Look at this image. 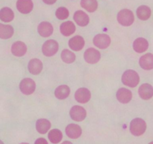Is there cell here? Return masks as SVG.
Instances as JSON below:
<instances>
[{"mask_svg": "<svg viewBox=\"0 0 153 144\" xmlns=\"http://www.w3.org/2000/svg\"><path fill=\"white\" fill-rule=\"evenodd\" d=\"M122 82L127 86L134 88L137 86L140 82V77L135 70H126L122 76Z\"/></svg>", "mask_w": 153, "mask_h": 144, "instance_id": "1", "label": "cell"}, {"mask_svg": "<svg viewBox=\"0 0 153 144\" xmlns=\"http://www.w3.org/2000/svg\"><path fill=\"white\" fill-rule=\"evenodd\" d=\"M146 129V124L143 119L135 118L130 123V131L134 136H141Z\"/></svg>", "mask_w": 153, "mask_h": 144, "instance_id": "2", "label": "cell"}, {"mask_svg": "<svg viewBox=\"0 0 153 144\" xmlns=\"http://www.w3.org/2000/svg\"><path fill=\"white\" fill-rule=\"evenodd\" d=\"M117 21L123 26H129L134 22V16L131 10L128 9H123L118 13Z\"/></svg>", "mask_w": 153, "mask_h": 144, "instance_id": "3", "label": "cell"}, {"mask_svg": "<svg viewBox=\"0 0 153 144\" xmlns=\"http://www.w3.org/2000/svg\"><path fill=\"white\" fill-rule=\"evenodd\" d=\"M58 43L55 40H48L42 46V52L46 56H52L58 50Z\"/></svg>", "mask_w": 153, "mask_h": 144, "instance_id": "4", "label": "cell"}, {"mask_svg": "<svg viewBox=\"0 0 153 144\" xmlns=\"http://www.w3.org/2000/svg\"><path fill=\"white\" fill-rule=\"evenodd\" d=\"M19 88L24 94H31L35 91V82L31 78H25L20 82Z\"/></svg>", "mask_w": 153, "mask_h": 144, "instance_id": "5", "label": "cell"}, {"mask_svg": "<svg viewBox=\"0 0 153 144\" xmlns=\"http://www.w3.org/2000/svg\"><path fill=\"white\" fill-rule=\"evenodd\" d=\"M70 117L76 122H82L85 118L87 115L86 110L81 106H73L70 111Z\"/></svg>", "mask_w": 153, "mask_h": 144, "instance_id": "6", "label": "cell"}, {"mask_svg": "<svg viewBox=\"0 0 153 144\" xmlns=\"http://www.w3.org/2000/svg\"><path fill=\"white\" fill-rule=\"evenodd\" d=\"M100 57H101V55H100V51L94 48H89V49L86 50L84 53L85 60L89 64L97 63L100 61Z\"/></svg>", "mask_w": 153, "mask_h": 144, "instance_id": "7", "label": "cell"}, {"mask_svg": "<svg viewBox=\"0 0 153 144\" xmlns=\"http://www.w3.org/2000/svg\"><path fill=\"white\" fill-rule=\"evenodd\" d=\"M94 44L100 49H105L110 45L111 38L106 34H98L94 38Z\"/></svg>", "mask_w": 153, "mask_h": 144, "instance_id": "8", "label": "cell"}, {"mask_svg": "<svg viewBox=\"0 0 153 144\" xmlns=\"http://www.w3.org/2000/svg\"><path fill=\"white\" fill-rule=\"evenodd\" d=\"M91 92L87 88H80L75 93V98L81 104H85L91 99Z\"/></svg>", "mask_w": 153, "mask_h": 144, "instance_id": "9", "label": "cell"}, {"mask_svg": "<svg viewBox=\"0 0 153 144\" xmlns=\"http://www.w3.org/2000/svg\"><path fill=\"white\" fill-rule=\"evenodd\" d=\"M53 30L54 28L52 24L49 22H46V21L40 22L37 27V31H38L40 35L44 38L49 37L52 35V34L53 33Z\"/></svg>", "mask_w": 153, "mask_h": 144, "instance_id": "10", "label": "cell"}, {"mask_svg": "<svg viewBox=\"0 0 153 144\" xmlns=\"http://www.w3.org/2000/svg\"><path fill=\"white\" fill-rule=\"evenodd\" d=\"M33 2L31 0H17L16 2V8L20 13L28 14L32 10Z\"/></svg>", "mask_w": 153, "mask_h": 144, "instance_id": "11", "label": "cell"}, {"mask_svg": "<svg viewBox=\"0 0 153 144\" xmlns=\"http://www.w3.org/2000/svg\"><path fill=\"white\" fill-rule=\"evenodd\" d=\"M138 93L142 99L149 100L153 96V87L149 83L143 84L139 88Z\"/></svg>", "mask_w": 153, "mask_h": 144, "instance_id": "12", "label": "cell"}, {"mask_svg": "<svg viewBox=\"0 0 153 144\" xmlns=\"http://www.w3.org/2000/svg\"><path fill=\"white\" fill-rule=\"evenodd\" d=\"M27 51V46L25 43L22 41H16L12 44L11 52L15 56L20 57L25 54Z\"/></svg>", "mask_w": 153, "mask_h": 144, "instance_id": "13", "label": "cell"}, {"mask_svg": "<svg viewBox=\"0 0 153 144\" xmlns=\"http://www.w3.org/2000/svg\"><path fill=\"white\" fill-rule=\"evenodd\" d=\"M28 68L31 74H39L43 69V63L38 58H32L28 62Z\"/></svg>", "mask_w": 153, "mask_h": 144, "instance_id": "14", "label": "cell"}, {"mask_svg": "<svg viewBox=\"0 0 153 144\" xmlns=\"http://www.w3.org/2000/svg\"><path fill=\"white\" fill-rule=\"evenodd\" d=\"M82 128L79 125L76 124H70L66 128V134L72 139H77L82 135Z\"/></svg>", "mask_w": 153, "mask_h": 144, "instance_id": "15", "label": "cell"}, {"mask_svg": "<svg viewBox=\"0 0 153 144\" xmlns=\"http://www.w3.org/2000/svg\"><path fill=\"white\" fill-rule=\"evenodd\" d=\"M117 98L121 103L127 104L132 98V93L127 88H121L117 92Z\"/></svg>", "mask_w": 153, "mask_h": 144, "instance_id": "16", "label": "cell"}, {"mask_svg": "<svg viewBox=\"0 0 153 144\" xmlns=\"http://www.w3.org/2000/svg\"><path fill=\"white\" fill-rule=\"evenodd\" d=\"M85 46V40L82 36H74L69 40V46L74 51H80Z\"/></svg>", "mask_w": 153, "mask_h": 144, "instance_id": "17", "label": "cell"}, {"mask_svg": "<svg viewBox=\"0 0 153 144\" xmlns=\"http://www.w3.org/2000/svg\"><path fill=\"white\" fill-rule=\"evenodd\" d=\"M139 64L144 70H152L153 69V54L147 53L140 57Z\"/></svg>", "mask_w": 153, "mask_h": 144, "instance_id": "18", "label": "cell"}, {"mask_svg": "<svg viewBox=\"0 0 153 144\" xmlns=\"http://www.w3.org/2000/svg\"><path fill=\"white\" fill-rule=\"evenodd\" d=\"M75 22L80 26H86L89 23V16L82 10H77L73 16Z\"/></svg>", "mask_w": 153, "mask_h": 144, "instance_id": "19", "label": "cell"}, {"mask_svg": "<svg viewBox=\"0 0 153 144\" xmlns=\"http://www.w3.org/2000/svg\"><path fill=\"white\" fill-rule=\"evenodd\" d=\"M149 47V43L147 40L143 38H138L133 43V48L134 51L139 53L145 52Z\"/></svg>", "mask_w": 153, "mask_h": 144, "instance_id": "20", "label": "cell"}, {"mask_svg": "<svg viewBox=\"0 0 153 144\" xmlns=\"http://www.w3.org/2000/svg\"><path fill=\"white\" fill-rule=\"evenodd\" d=\"M60 30H61V32L63 35L67 37V36L71 35L72 34L75 32L76 26L71 21H67V22H64L61 24Z\"/></svg>", "mask_w": 153, "mask_h": 144, "instance_id": "21", "label": "cell"}, {"mask_svg": "<svg viewBox=\"0 0 153 144\" xmlns=\"http://www.w3.org/2000/svg\"><path fill=\"white\" fill-rule=\"evenodd\" d=\"M51 128V123L46 118H40L36 122V129L40 134H46Z\"/></svg>", "mask_w": 153, "mask_h": 144, "instance_id": "22", "label": "cell"}, {"mask_svg": "<svg viewBox=\"0 0 153 144\" xmlns=\"http://www.w3.org/2000/svg\"><path fill=\"white\" fill-rule=\"evenodd\" d=\"M70 93V89L68 86L61 85L58 86L55 91V97L60 100H64L67 98Z\"/></svg>", "mask_w": 153, "mask_h": 144, "instance_id": "23", "label": "cell"}, {"mask_svg": "<svg viewBox=\"0 0 153 144\" xmlns=\"http://www.w3.org/2000/svg\"><path fill=\"white\" fill-rule=\"evenodd\" d=\"M13 28L10 25L0 23V38L8 39L13 36Z\"/></svg>", "mask_w": 153, "mask_h": 144, "instance_id": "24", "label": "cell"}, {"mask_svg": "<svg viewBox=\"0 0 153 144\" xmlns=\"http://www.w3.org/2000/svg\"><path fill=\"white\" fill-rule=\"evenodd\" d=\"M14 18L13 11L10 8H3L0 10V20L3 22H10Z\"/></svg>", "mask_w": 153, "mask_h": 144, "instance_id": "25", "label": "cell"}, {"mask_svg": "<svg viewBox=\"0 0 153 144\" xmlns=\"http://www.w3.org/2000/svg\"><path fill=\"white\" fill-rule=\"evenodd\" d=\"M137 16L141 20H146L151 16V9L146 5L140 6L137 9Z\"/></svg>", "mask_w": 153, "mask_h": 144, "instance_id": "26", "label": "cell"}, {"mask_svg": "<svg viewBox=\"0 0 153 144\" xmlns=\"http://www.w3.org/2000/svg\"><path fill=\"white\" fill-rule=\"evenodd\" d=\"M81 5L88 12H94L98 8V2L97 0H82Z\"/></svg>", "mask_w": 153, "mask_h": 144, "instance_id": "27", "label": "cell"}, {"mask_svg": "<svg viewBox=\"0 0 153 144\" xmlns=\"http://www.w3.org/2000/svg\"><path fill=\"white\" fill-rule=\"evenodd\" d=\"M48 137H49L51 142H52L54 144H56L58 143L62 140L63 134L61 130H58V129H53V130H50L49 132Z\"/></svg>", "mask_w": 153, "mask_h": 144, "instance_id": "28", "label": "cell"}, {"mask_svg": "<svg viewBox=\"0 0 153 144\" xmlns=\"http://www.w3.org/2000/svg\"><path fill=\"white\" fill-rule=\"evenodd\" d=\"M61 58L65 63L70 64L76 60V55L70 50L66 49L61 52Z\"/></svg>", "mask_w": 153, "mask_h": 144, "instance_id": "29", "label": "cell"}, {"mask_svg": "<svg viewBox=\"0 0 153 144\" xmlns=\"http://www.w3.org/2000/svg\"><path fill=\"white\" fill-rule=\"evenodd\" d=\"M55 16L59 20H65L69 16V10L66 8L61 7L57 9L55 12Z\"/></svg>", "mask_w": 153, "mask_h": 144, "instance_id": "30", "label": "cell"}, {"mask_svg": "<svg viewBox=\"0 0 153 144\" xmlns=\"http://www.w3.org/2000/svg\"><path fill=\"white\" fill-rule=\"evenodd\" d=\"M34 144H48V142L46 139H44V138H38V139L35 141Z\"/></svg>", "mask_w": 153, "mask_h": 144, "instance_id": "31", "label": "cell"}, {"mask_svg": "<svg viewBox=\"0 0 153 144\" xmlns=\"http://www.w3.org/2000/svg\"><path fill=\"white\" fill-rule=\"evenodd\" d=\"M43 2L46 3V4H54V3L56 2L57 0H43Z\"/></svg>", "mask_w": 153, "mask_h": 144, "instance_id": "32", "label": "cell"}, {"mask_svg": "<svg viewBox=\"0 0 153 144\" xmlns=\"http://www.w3.org/2000/svg\"><path fill=\"white\" fill-rule=\"evenodd\" d=\"M61 144H73L71 142H70V141H64V142H62Z\"/></svg>", "mask_w": 153, "mask_h": 144, "instance_id": "33", "label": "cell"}, {"mask_svg": "<svg viewBox=\"0 0 153 144\" xmlns=\"http://www.w3.org/2000/svg\"><path fill=\"white\" fill-rule=\"evenodd\" d=\"M0 144H4V142H3L1 140H0Z\"/></svg>", "mask_w": 153, "mask_h": 144, "instance_id": "34", "label": "cell"}, {"mask_svg": "<svg viewBox=\"0 0 153 144\" xmlns=\"http://www.w3.org/2000/svg\"><path fill=\"white\" fill-rule=\"evenodd\" d=\"M20 144H28V143H27V142H22V143H20Z\"/></svg>", "mask_w": 153, "mask_h": 144, "instance_id": "35", "label": "cell"}, {"mask_svg": "<svg viewBox=\"0 0 153 144\" xmlns=\"http://www.w3.org/2000/svg\"><path fill=\"white\" fill-rule=\"evenodd\" d=\"M149 144H153V141H152V142H149Z\"/></svg>", "mask_w": 153, "mask_h": 144, "instance_id": "36", "label": "cell"}]
</instances>
